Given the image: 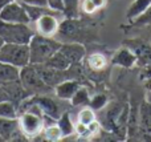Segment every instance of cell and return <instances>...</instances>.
Listing matches in <instances>:
<instances>
[{"mask_svg":"<svg viewBox=\"0 0 151 142\" xmlns=\"http://www.w3.org/2000/svg\"><path fill=\"white\" fill-rule=\"evenodd\" d=\"M55 37L61 43L86 44L97 40L98 36L90 24H88L86 21L80 20L77 17H65L63 21H60L58 32Z\"/></svg>","mask_w":151,"mask_h":142,"instance_id":"6da1fadb","label":"cell"},{"mask_svg":"<svg viewBox=\"0 0 151 142\" xmlns=\"http://www.w3.org/2000/svg\"><path fill=\"white\" fill-rule=\"evenodd\" d=\"M61 44L63 43L56 37H47L35 33L28 44L31 64H44L48 58H50L60 49Z\"/></svg>","mask_w":151,"mask_h":142,"instance_id":"7a4b0ae2","label":"cell"},{"mask_svg":"<svg viewBox=\"0 0 151 142\" xmlns=\"http://www.w3.org/2000/svg\"><path fill=\"white\" fill-rule=\"evenodd\" d=\"M36 31L31 28L29 24L24 23H7L0 20V36L4 43L13 44H29Z\"/></svg>","mask_w":151,"mask_h":142,"instance_id":"3957f363","label":"cell"},{"mask_svg":"<svg viewBox=\"0 0 151 142\" xmlns=\"http://www.w3.org/2000/svg\"><path fill=\"white\" fill-rule=\"evenodd\" d=\"M20 82L23 84V86L25 88V90L31 96L35 94H49L53 92V88H50L48 84H45V81L41 79V76L39 74L36 66L33 64L24 66L20 69Z\"/></svg>","mask_w":151,"mask_h":142,"instance_id":"277c9868","label":"cell"},{"mask_svg":"<svg viewBox=\"0 0 151 142\" xmlns=\"http://www.w3.org/2000/svg\"><path fill=\"white\" fill-rule=\"evenodd\" d=\"M0 61L17 66L20 69L29 65L31 64V56H29L28 44L4 43V45L0 49Z\"/></svg>","mask_w":151,"mask_h":142,"instance_id":"5b68a950","label":"cell"},{"mask_svg":"<svg viewBox=\"0 0 151 142\" xmlns=\"http://www.w3.org/2000/svg\"><path fill=\"white\" fill-rule=\"evenodd\" d=\"M122 45L129 47L134 52L137 57V66L142 68V66L151 63V44L143 37L137 36L131 37V39H126L123 40Z\"/></svg>","mask_w":151,"mask_h":142,"instance_id":"8992f818","label":"cell"},{"mask_svg":"<svg viewBox=\"0 0 151 142\" xmlns=\"http://www.w3.org/2000/svg\"><path fill=\"white\" fill-rule=\"evenodd\" d=\"M0 20L7 23H24L31 24L28 13L20 0H13L0 11Z\"/></svg>","mask_w":151,"mask_h":142,"instance_id":"52a82bcc","label":"cell"},{"mask_svg":"<svg viewBox=\"0 0 151 142\" xmlns=\"http://www.w3.org/2000/svg\"><path fill=\"white\" fill-rule=\"evenodd\" d=\"M0 137L3 141H28L19 128L17 117H0Z\"/></svg>","mask_w":151,"mask_h":142,"instance_id":"ba28073f","label":"cell"},{"mask_svg":"<svg viewBox=\"0 0 151 142\" xmlns=\"http://www.w3.org/2000/svg\"><path fill=\"white\" fill-rule=\"evenodd\" d=\"M57 13L60 12H48L40 16L36 23V33L42 35L47 37H55L58 32L60 20L57 17Z\"/></svg>","mask_w":151,"mask_h":142,"instance_id":"9c48e42d","label":"cell"},{"mask_svg":"<svg viewBox=\"0 0 151 142\" xmlns=\"http://www.w3.org/2000/svg\"><path fill=\"white\" fill-rule=\"evenodd\" d=\"M28 100L31 101V102L36 104V105L39 106L40 109H41L42 113H44L47 117L52 118L53 121H55V120H57L58 117L61 116V113H60V106H58V104L56 102L53 98L48 97V94H35V96H29Z\"/></svg>","mask_w":151,"mask_h":142,"instance_id":"30bf717a","label":"cell"},{"mask_svg":"<svg viewBox=\"0 0 151 142\" xmlns=\"http://www.w3.org/2000/svg\"><path fill=\"white\" fill-rule=\"evenodd\" d=\"M33 65L36 66L37 72L41 76V79L45 81V84H48L50 88H55L56 85H58L64 80L70 79L69 71H58V69L47 66L45 64H33Z\"/></svg>","mask_w":151,"mask_h":142,"instance_id":"8fae6325","label":"cell"},{"mask_svg":"<svg viewBox=\"0 0 151 142\" xmlns=\"http://www.w3.org/2000/svg\"><path fill=\"white\" fill-rule=\"evenodd\" d=\"M138 124L142 130L141 138L143 141H151V104L147 100L142 101L138 110Z\"/></svg>","mask_w":151,"mask_h":142,"instance_id":"7c38bea8","label":"cell"},{"mask_svg":"<svg viewBox=\"0 0 151 142\" xmlns=\"http://www.w3.org/2000/svg\"><path fill=\"white\" fill-rule=\"evenodd\" d=\"M110 63H111L113 65L121 66V68L131 69V68H134V66H137V57L130 48L122 45L119 49H117L114 52Z\"/></svg>","mask_w":151,"mask_h":142,"instance_id":"4fadbf2b","label":"cell"},{"mask_svg":"<svg viewBox=\"0 0 151 142\" xmlns=\"http://www.w3.org/2000/svg\"><path fill=\"white\" fill-rule=\"evenodd\" d=\"M60 50L72 61V64H82L86 57V48L81 43H63Z\"/></svg>","mask_w":151,"mask_h":142,"instance_id":"5bb4252c","label":"cell"},{"mask_svg":"<svg viewBox=\"0 0 151 142\" xmlns=\"http://www.w3.org/2000/svg\"><path fill=\"white\" fill-rule=\"evenodd\" d=\"M81 86L80 81L76 79H66L64 81H61L58 85H56L53 88L56 97L60 100H65V101H70V98L73 97V94L76 93V90Z\"/></svg>","mask_w":151,"mask_h":142,"instance_id":"9a60e30c","label":"cell"},{"mask_svg":"<svg viewBox=\"0 0 151 142\" xmlns=\"http://www.w3.org/2000/svg\"><path fill=\"white\" fill-rule=\"evenodd\" d=\"M85 66L93 73H102L107 69L109 60L107 57L101 52H93L85 57Z\"/></svg>","mask_w":151,"mask_h":142,"instance_id":"2e32d148","label":"cell"},{"mask_svg":"<svg viewBox=\"0 0 151 142\" xmlns=\"http://www.w3.org/2000/svg\"><path fill=\"white\" fill-rule=\"evenodd\" d=\"M151 7V0H134L131 5L126 11V19L129 21H133L134 19L143 15Z\"/></svg>","mask_w":151,"mask_h":142,"instance_id":"e0dca14e","label":"cell"},{"mask_svg":"<svg viewBox=\"0 0 151 142\" xmlns=\"http://www.w3.org/2000/svg\"><path fill=\"white\" fill-rule=\"evenodd\" d=\"M19 77H20V68L0 61V85L19 80Z\"/></svg>","mask_w":151,"mask_h":142,"instance_id":"ac0fdd59","label":"cell"},{"mask_svg":"<svg viewBox=\"0 0 151 142\" xmlns=\"http://www.w3.org/2000/svg\"><path fill=\"white\" fill-rule=\"evenodd\" d=\"M44 64L47 66H50V68L58 69V71H68V69L72 66V61L69 60L60 49H58L50 58H48Z\"/></svg>","mask_w":151,"mask_h":142,"instance_id":"d6986e66","label":"cell"},{"mask_svg":"<svg viewBox=\"0 0 151 142\" xmlns=\"http://www.w3.org/2000/svg\"><path fill=\"white\" fill-rule=\"evenodd\" d=\"M107 4V0H80V12L82 15H94L102 11Z\"/></svg>","mask_w":151,"mask_h":142,"instance_id":"ffe728a7","label":"cell"},{"mask_svg":"<svg viewBox=\"0 0 151 142\" xmlns=\"http://www.w3.org/2000/svg\"><path fill=\"white\" fill-rule=\"evenodd\" d=\"M56 124L58 125V128H60L61 132H63L64 138L69 137V136H72L74 133V128L76 126L73 125V121H72V118H70V116H69L68 112L61 113V116L57 118Z\"/></svg>","mask_w":151,"mask_h":142,"instance_id":"44dd1931","label":"cell"},{"mask_svg":"<svg viewBox=\"0 0 151 142\" xmlns=\"http://www.w3.org/2000/svg\"><path fill=\"white\" fill-rule=\"evenodd\" d=\"M41 136L45 141H61L64 138V134H63V132H61V129L55 122L50 125H45Z\"/></svg>","mask_w":151,"mask_h":142,"instance_id":"7402d4cb","label":"cell"},{"mask_svg":"<svg viewBox=\"0 0 151 142\" xmlns=\"http://www.w3.org/2000/svg\"><path fill=\"white\" fill-rule=\"evenodd\" d=\"M89 101H90V93L82 85L76 90L73 97L70 98V104L73 106H86L89 105Z\"/></svg>","mask_w":151,"mask_h":142,"instance_id":"603a6c76","label":"cell"},{"mask_svg":"<svg viewBox=\"0 0 151 142\" xmlns=\"http://www.w3.org/2000/svg\"><path fill=\"white\" fill-rule=\"evenodd\" d=\"M63 15L65 17H77L80 13V0H63Z\"/></svg>","mask_w":151,"mask_h":142,"instance_id":"cb8c5ba5","label":"cell"},{"mask_svg":"<svg viewBox=\"0 0 151 142\" xmlns=\"http://www.w3.org/2000/svg\"><path fill=\"white\" fill-rule=\"evenodd\" d=\"M107 102H109V100H107L106 94H104V93H97L93 97H90V101H89L88 106H90L94 112H99L104 108H106Z\"/></svg>","mask_w":151,"mask_h":142,"instance_id":"d4e9b609","label":"cell"},{"mask_svg":"<svg viewBox=\"0 0 151 142\" xmlns=\"http://www.w3.org/2000/svg\"><path fill=\"white\" fill-rule=\"evenodd\" d=\"M93 121H96V112H94L90 106L86 105L85 108H82L80 110V113H78L77 122L83 124V125H89V124H91Z\"/></svg>","mask_w":151,"mask_h":142,"instance_id":"484cf974","label":"cell"},{"mask_svg":"<svg viewBox=\"0 0 151 142\" xmlns=\"http://www.w3.org/2000/svg\"><path fill=\"white\" fill-rule=\"evenodd\" d=\"M0 117H17V106L12 101H0Z\"/></svg>","mask_w":151,"mask_h":142,"instance_id":"4316f807","label":"cell"},{"mask_svg":"<svg viewBox=\"0 0 151 142\" xmlns=\"http://www.w3.org/2000/svg\"><path fill=\"white\" fill-rule=\"evenodd\" d=\"M47 5L50 8V9L63 13V9H64V1L63 0H47Z\"/></svg>","mask_w":151,"mask_h":142,"instance_id":"83f0119b","label":"cell"},{"mask_svg":"<svg viewBox=\"0 0 151 142\" xmlns=\"http://www.w3.org/2000/svg\"><path fill=\"white\" fill-rule=\"evenodd\" d=\"M138 32H142L139 36L143 37L145 40H147V41L151 44V24H147V25H143V27H139Z\"/></svg>","mask_w":151,"mask_h":142,"instance_id":"f1b7e54d","label":"cell"},{"mask_svg":"<svg viewBox=\"0 0 151 142\" xmlns=\"http://www.w3.org/2000/svg\"><path fill=\"white\" fill-rule=\"evenodd\" d=\"M139 76H141L142 81L150 79V77H151V63L147 64V65H145V66H142V68H141V74H139Z\"/></svg>","mask_w":151,"mask_h":142,"instance_id":"f546056e","label":"cell"},{"mask_svg":"<svg viewBox=\"0 0 151 142\" xmlns=\"http://www.w3.org/2000/svg\"><path fill=\"white\" fill-rule=\"evenodd\" d=\"M20 1L28 3V4H36V5H47V0H20Z\"/></svg>","mask_w":151,"mask_h":142,"instance_id":"4dcf8cb0","label":"cell"},{"mask_svg":"<svg viewBox=\"0 0 151 142\" xmlns=\"http://www.w3.org/2000/svg\"><path fill=\"white\" fill-rule=\"evenodd\" d=\"M0 101H11L9 100V97H8V94H7V92L4 90V88L0 85Z\"/></svg>","mask_w":151,"mask_h":142,"instance_id":"1f68e13d","label":"cell"},{"mask_svg":"<svg viewBox=\"0 0 151 142\" xmlns=\"http://www.w3.org/2000/svg\"><path fill=\"white\" fill-rule=\"evenodd\" d=\"M143 86H145V90H146V93H151V77L147 80H145L143 81Z\"/></svg>","mask_w":151,"mask_h":142,"instance_id":"d6a6232c","label":"cell"},{"mask_svg":"<svg viewBox=\"0 0 151 142\" xmlns=\"http://www.w3.org/2000/svg\"><path fill=\"white\" fill-rule=\"evenodd\" d=\"M11 1H13V0H0V11H1L7 4H9Z\"/></svg>","mask_w":151,"mask_h":142,"instance_id":"836d02e7","label":"cell"},{"mask_svg":"<svg viewBox=\"0 0 151 142\" xmlns=\"http://www.w3.org/2000/svg\"><path fill=\"white\" fill-rule=\"evenodd\" d=\"M146 100L151 104V93H146Z\"/></svg>","mask_w":151,"mask_h":142,"instance_id":"e575fe53","label":"cell"},{"mask_svg":"<svg viewBox=\"0 0 151 142\" xmlns=\"http://www.w3.org/2000/svg\"><path fill=\"white\" fill-rule=\"evenodd\" d=\"M4 45V40H3V37L0 36V49H1V47Z\"/></svg>","mask_w":151,"mask_h":142,"instance_id":"d590c367","label":"cell"},{"mask_svg":"<svg viewBox=\"0 0 151 142\" xmlns=\"http://www.w3.org/2000/svg\"><path fill=\"white\" fill-rule=\"evenodd\" d=\"M0 141H3V138H1V137H0Z\"/></svg>","mask_w":151,"mask_h":142,"instance_id":"8d00e7d4","label":"cell"}]
</instances>
